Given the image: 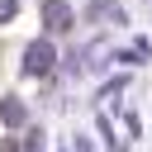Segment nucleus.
<instances>
[{"label": "nucleus", "mask_w": 152, "mask_h": 152, "mask_svg": "<svg viewBox=\"0 0 152 152\" xmlns=\"http://www.w3.org/2000/svg\"><path fill=\"white\" fill-rule=\"evenodd\" d=\"M52 66H57V48L48 38H38V43L24 48V76H48Z\"/></svg>", "instance_id": "f257e3e1"}, {"label": "nucleus", "mask_w": 152, "mask_h": 152, "mask_svg": "<svg viewBox=\"0 0 152 152\" xmlns=\"http://www.w3.org/2000/svg\"><path fill=\"white\" fill-rule=\"evenodd\" d=\"M14 14H19V0H0V24L14 19Z\"/></svg>", "instance_id": "20e7f679"}, {"label": "nucleus", "mask_w": 152, "mask_h": 152, "mask_svg": "<svg viewBox=\"0 0 152 152\" xmlns=\"http://www.w3.org/2000/svg\"><path fill=\"white\" fill-rule=\"evenodd\" d=\"M0 119H5V124H10V128H19V124H24V104H19V100H14V95H10V100H5V104H0Z\"/></svg>", "instance_id": "7ed1b4c3"}, {"label": "nucleus", "mask_w": 152, "mask_h": 152, "mask_svg": "<svg viewBox=\"0 0 152 152\" xmlns=\"http://www.w3.org/2000/svg\"><path fill=\"white\" fill-rule=\"evenodd\" d=\"M43 24H48V33H66L71 28V5L66 0H43Z\"/></svg>", "instance_id": "f03ea898"}]
</instances>
